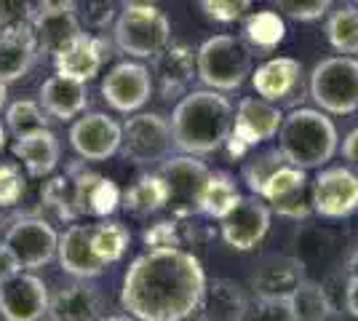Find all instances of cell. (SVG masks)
Instances as JSON below:
<instances>
[{"label": "cell", "instance_id": "6da1fadb", "mask_svg": "<svg viewBox=\"0 0 358 321\" xmlns=\"http://www.w3.org/2000/svg\"><path fill=\"white\" fill-rule=\"evenodd\" d=\"M206 290L203 265L193 252L148 249L123 276L120 306L136 321H187Z\"/></svg>", "mask_w": 358, "mask_h": 321}, {"label": "cell", "instance_id": "7a4b0ae2", "mask_svg": "<svg viewBox=\"0 0 358 321\" xmlns=\"http://www.w3.org/2000/svg\"><path fill=\"white\" fill-rule=\"evenodd\" d=\"M236 110L222 92H187L171 110L174 148L185 155H209L224 148Z\"/></svg>", "mask_w": 358, "mask_h": 321}, {"label": "cell", "instance_id": "3957f363", "mask_svg": "<svg viewBox=\"0 0 358 321\" xmlns=\"http://www.w3.org/2000/svg\"><path fill=\"white\" fill-rule=\"evenodd\" d=\"M340 148L337 126L327 113L313 107H297L278 129V150L284 153L286 164L297 169H324Z\"/></svg>", "mask_w": 358, "mask_h": 321}, {"label": "cell", "instance_id": "277c9868", "mask_svg": "<svg viewBox=\"0 0 358 321\" xmlns=\"http://www.w3.org/2000/svg\"><path fill=\"white\" fill-rule=\"evenodd\" d=\"M252 70L254 51L238 35H214L195 51V76L211 92H236Z\"/></svg>", "mask_w": 358, "mask_h": 321}, {"label": "cell", "instance_id": "5b68a950", "mask_svg": "<svg viewBox=\"0 0 358 321\" xmlns=\"http://www.w3.org/2000/svg\"><path fill=\"white\" fill-rule=\"evenodd\" d=\"M113 38L120 54L134 59H152L171 43V22L155 3H126L115 19Z\"/></svg>", "mask_w": 358, "mask_h": 321}, {"label": "cell", "instance_id": "8992f818", "mask_svg": "<svg viewBox=\"0 0 358 321\" xmlns=\"http://www.w3.org/2000/svg\"><path fill=\"white\" fill-rule=\"evenodd\" d=\"M310 99L321 113L350 115L358 110V59L327 57L310 73Z\"/></svg>", "mask_w": 358, "mask_h": 321}, {"label": "cell", "instance_id": "52a82bcc", "mask_svg": "<svg viewBox=\"0 0 358 321\" xmlns=\"http://www.w3.org/2000/svg\"><path fill=\"white\" fill-rule=\"evenodd\" d=\"M123 139L120 150L123 161L134 166H161L174 150L171 121L161 113H134L126 123H120Z\"/></svg>", "mask_w": 358, "mask_h": 321}, {"label": "cell", "instance_id": "ba28073f", "mask_svg": "<svg viewBox=\"0 0 358 321\" xmlns=\"http://www.w3.org/2000/svg\"><path fill=\"white\" fill-rule=\"evenodd\" d=\"M310 206L324 220H345L358 212V174L348 166L321 169L310 183Z\"/></svg>", "mask_w": 358, "mask_h": 321}, {"label": "cell", "instance_id": "9c48e42d", "mask_svg": "<svg viewBox=\"0 0 358 321\" xmlns=\"http://www.w3.org/2000/svg\"><path fill=\"white\" fill-rule=\"evenodd\" d=\"M3 241L24 271H38L57 257L59 233L43 217H19L6 228Z\"/></svg>", "mask_w": 358, "mask_h": 321}, {"label": "cell", "instance_id": "30bf717a", "mask_svg": "<svg viewBox=\"0 0 358 321\" xmlns=\"http://www.w3.org/2000/svg\"><path fill=\"white\" fill-rule=\"evenodd\" d=\"M211 169L198 161V155H171L158 166V174L164 177L169 187V206L174 209V217L185 220L198 214V196L206 183Z\"/></svg>", "mask_w": 358, "mask_h": 321}, {"label": "cell", "instance_id": "8fae6325", "mask_svg": "<svg viewBox=\"0 0 358 321\" xmlns=\"http://www.w3.org/2000/svg\"><path fill=\"white\" fill-rule=\"evenodd\" d=\"M270 206L259 196H241L238 204L220 220L222 241L236 252H252L270 230Z\"/></svg>", "mask_w": 358, "mask_h": 321}, {"label": "cell", "instance_id": "7c38bea8", "mask_svg": "<svg viewBox=\"0 0 358 321\" xmlns=\"http://www.w3.org/2000/svg\"><path fill=\"white\" fill-rule=\"evenodd\" d=\"M152 76L139 62H118L102 80V99L115 113L134 115L152 97Z\"/></svg>", "mask_w": 358, "mask_h": 321}, {"label": "cell", "instance_id": "4fadbf2b", "mask_svg": "<svg viewBox=\"0 0 358 321\" xmlns=\"http://www.w3.org/2000/svg\"><path fill=\"white\" fill-rule=\"evenodd\" d=\"M259 199L270 206V212L281 214L286 220H305L313 214L310 206V180L308 171L292 164H284L270 177Z\"/></svg>", "mask_w": 358, "mask_h": 321}, {"label": "cell", "instance_id": "5bb4252c", "mask_svg": "<svg viewBox=\"0 0 358 321\" xmlns=\"http://www.w3.org/2000/svg\"><path fill=\"white\" fill-rule=\"evenodd\" d=\"M120 139H123V129L107 113L78 115L70 126V145L86 164H99L113 158L120 150Z\"/></svg>", "mask_w": 358, "mask_h": 321}, {"label": "cell", "instance_id": "9a60e30c", "mask_svg": "<svg viewBox=\"0 0 358 321\" xmlns=\"http://www.w3.org/2000/svg\"><path fill=\"white\" fill-rule=\"evenodd\" d=\"M48 313V290L32 271H19L0 284V316L6 321H43Z\"/></svg>", "mask_w": 358, "mask_h": 321}, {"label": "cell", "instance_id": "2e32d148", "mask_svg": "<svg viewBox=\"0 0 358 321\" xmlns=\"http://www.w3.org/2000/svg\"><path fill=\"white\" fill-rule=\"evenodd\" d=\"M152 89H158L161 99H182L190 92L195 76V51L185 43H169L164 51L152 57Z\"/></svg>", "mask_w": 358, "mask_h": 321}, {"label": "cell", "instance_id": "e0dca14e", "mask_svg": "<svg viewBox=\"0 0 358 321\" xmlns=\"http://www.w3.org/2000/svg\"><path fill=\"white\" fill-rule=\"evenodd\" d=\"M113 54H110V43L96 32H80L73 43L62 48L54 57V67L59 76L75 78L80 83H89L102 73Z\"/></svg>", "mask_w": 358, "mask_h": 321}, {"label": "cell", "instance_id": "ac0fdd59", "mask_svg": "<svg viewBox=\"0 0 358 321\" xmlns=\"http://www.w3.org/2000/svg\"><path fill=\"white\" fill-rule=\"evenodd\" d=\"M284 123L281 107L262 99V97H243L236 107V118H233V131L238 139H243L249 148H257L268 139L278 137V129Z\"/></svg>", "mask_w": 358, "mask_h": 321}, {"label": "cell", "instance_id": "d6986e66", "mask_svg": "<svg viewBox=\"0 0 358 321\" xmlns=\"http://www.w3.org/2000/svg\"><path fill=\"white\" fill-rule=\"evenodd\" d=\"M252 86L257 97L273 105L289 102L302 89V64L294 57H273L252 70Z\"/></svg>", "mask_w": 358, "mask_h": 321}, {"label": "cell", "instance_id": "ffe728a7", "mask_svg": "<svg viewBox=\"0 0 358 321\" xmlns=\"http://www.w3.org/2000/svg\"><path fill=\"white\" fill-rule=\"evenodd\" d=\"M57 257L64 273H70L78 281H89L96 276L105 273V262L94 255L91 246V225L83 222H73L70 228L59 236V246H57Z\"/></svg>", "mask_w": 358, "mask_h": 321}, {"label": "cell", "instance_id": "44dd1931", "mask_svg": "<svg viewBox=\"0 0 358 321\" xmlns=\"http://www.w3.org/2000/svg\"><path fill=\"white\" fill-rule=\"evenodd\" d=\"M73 180H75V204H78V214H91V217H99L107 220L120 209V187L110 177L102 174H94L86 169L75 166L73 169Z\"/></svg>", "mask_w": 358, "mask_h": 321}, {"label": "cell", "instance_id": "7402d4cb", "mask_svg": "<svg viewBox=\"0 0 358 321\" xmlns=\"http://www.w3.org/2000/svg\"><path fill=\"white\" fill-rule=\"evenodd\" d=\"M38 102H41L48 118H54V121H75L89 107V92H86V83L57 73V76L43 80V86L38 92Z\"/></svg>", "mask_w": 358, "mask_h": 321}, {"label": "cell", "instance_id": "603a6c76", "mask_svg": "<svg viewBox=\"0 0 358 321\" xmlns=\"http://www.w3.org/2000/svg\"><path fill=\"white\" fill-rule=\"evenodd\" d=\"M83 32L75 11L57 8V11H38L32 19V38L38 46V57H57L67 43H73L75 38Z\"/></svg>", "mask_w": 358, "mask_h": 321}, {"label": "cell", "instance_id": "cb8c5ba5", "mask_svg": "<svg viewBox=\"0 0 358 321\" xmlns=\"http://www.w3.org/2000/svg\"><path fill=\"white\" fill-rule=\"evenodd\" d=\"M246 294L233 278H206V290L198 306V321H241L246 313Z\"/></svg>", "mask_w": 358, "mask_h": 321}, {"label": "cell", "instance_id": "d4e9b609", "mask_svg": "<svg viewBox=\"0 0 358 321\" xmlns=\"http://www.w3.org/2000/svg\"><path fill=\"white\" fill-rule=\"evenodd\" d=\"M16 161H22V166L27 169V174L35 180H43L48 174H54V169L59 166V137L51 129H41L24 137H16L14 142Z\"/></svg>", "mask_w": 358, "mask_h": 321}, {"label": "cell", "instance_id": "484cf974", "mask_svg": "<svg viewBox=\"0 0 358 321\" xmlns=\"http://www.w3.org/2000/svg\"><path fill=\"white\" fill-rule=\"evenodd\" d=\"M102 300L99 292L86 281H75L48 297V321H99Z\"/></svg>", "mask_w": 358, "mask_h": 321}, {"label": "cell", "instance_id": "4316f807", "mask_svg": "<svg viewBox=\"0 0 358 321\" xmlns=\"http://www.w3.org/2000/svg\"><path fill=\"white\" fill-rule=\"evenodd\" d=\"M305 278L299 257H270L252 276L257 297H289Z\"/></svg>", "mask_w": 358, "mask_h": 321}, {"label": "cell", "instance_id": "83f0119b", "mask_svg": "<svg viewBox=\"0 0 358 321\" xmlns=\"http://www.w3.org/2000/svg\"><path fill=\"white\" fill-rule=\"evenodd\" d=\"M120 206L134 217H150L169 206V187L158 171H145L120 196Z\"/></svg>", "mask_w": 358, "mask_h": 321}, {"label": "cell", "instance_id": "f1b7e54d", "mask_svg": "<svg viewBox=\"0 0 358 321\" xmlns=\"http://www.w3.org/2000/svg\"><path fill=\"white\" fill-rule=\"evenodd\" d=\"M35 59H38V46H35L32 30L0 35V80L3 83H14L19 78H24L32 70Z\"/></svg>", "mask_w": 358, "mask_h": 321}, {"label": "cell", "instance_id": "f546056e", "mask_svg": "<svg viewBox=\"0 0 358 321\" xmlns=\"http://www.w3.org/2000/svg\"><path fill=\"white\" fill-rule=\"evenodd\" d=\"M241 193L236 187V180L227 171H209L206 183L201 187L198 196V214L211 217V220H222L238 204Z\"/></svg>", "mask_w": 358, "mask_h": 321}, {"label": "cell", "instance_id": "4dcf8cb0", "mask_svg": "<svg viewBox=\"0 0 358 321\" xmlns=\"http://www.w3.org/2000/svg\"><path fill=\"white\" fill-rule=\"evenodd\" d=\"M286 38V22L275 11H254L243 22V41L249 43L252 51L259 54H273L275 48L284 43Z\"/></svg>", "mask_w": 358, "mask_h": 321}, {"label": "cell", "instance_id": "1f68e13d", "mask_svg": "<svg viewBox=\"0 0 358 321\" xmlns=\"http://www.w3.org/2000/svg\"><path fill=\"white\" fill-rule=\"evenodd\" d=\"M131 244V230L118 220H99L91 225V246L94 255L105 265H115L123 260Z\"/></svg>", "mask_w": 358, "mask_h": 321}, {"label": "cell", "instance_id": "d6a6232c", "mask_svg": "<svg viewBox=\"0 0 358 321\" xmlns=\"http://www.w3.org/2000/svg\"><path fill=\"white\" fill-rule=\"evenodd\" d=\"M289 306L294 311L297 321H327L334 313L327 290L310 278L299 281L297 290L289 294Z\"/></svg>", "mask_w": 358, "mask_h": 321}, {"label": "cell", "instance_id": "836d02e7", "mask_svg": "<svg viewBox=\"0 0 358 321\" xmlns=\"http://www.w3.org/2000/svg\"><path fill=\"white\" fill-rule=\"evenodd\" d=\"M41 201L45 209H51L57 220L62 222H75L78 214V204H75V180L73 174H62V177H51L48 183L41 187Z\"/></svg>", "mask_w": 358, "mask_h": 321}, {"label": "cell", "instance_id": "e575fe53", "mask_svg": "<svg viewBox=\"0 0 358 321\" xmlns=\"http://www.w3.org/2000/svg\"><path fill=\"white\" fill-rule=\"evenodd\" d=\"M329 46L340 51L343 57L358 54V6H345L329 16L327 22Z\"/></svg>", "mask_w": 358, "mask_h": 321}, {"label": "cell", "instance_id": "d590c367", "mask_svg": "<svg viewBox=\"0 0 358 321\" xmlns=\"http://www.w3.org/2000/svg\"><path fill=\"white\" fill-rule=\"evenodd\" d=\"M48 121L51 118L45 115L41 102H35V99H16L14 105H8V110H6V129L14 137H24L32 131L48 129Z\"/></svg>", "mask_w": 358, "mask_h": 321}, {"label": "cell", "instance_id": "8d00e7d4", "mask_svg": "<svg viewBox=\"0 0 358 321\" xmlns=\"http://www.w3.org/2000/svg\"><path fill=\"white\" fill-rule=\"evenodd\" d=\"M286 164L284 153L278 148H270V150H262V153H252L246 155V164H243V183L249 185L254 196L262 193V187L270 177L278 171V169Z\"/></svg>", "mask_w": 358, "mask_h": 321}, {"label": "cell", "instance_id": "74e56055", "mask_svg": "<svg viewBox=\"0 0 358 321\" xmlns=\"http://www.w3.org/2000/svg\"><path fill=\"white\" fill-rule=\"evenodd\" d=\"M35 14V0H0V35L32 30Z\"/></svg>", "mask_w": 358, "mask_h": 321}, {"label": "cell", "instance_id": "f35d334b", "mask_svg": "<svg viewBox=\"0 0 358 321\" xmlns=\"http://www.w3.org/2000/svg\"><path fill=\"white\" fill-rule=\"evenodd\" d=\"M241 321H297L289 297H254Z\"/></svg>", "mask_w": 358, "mask_h": 321}, {"label": "cell", "instance_id": "ab89813d", "mask_svg": "<svg viewBox=\"0 0 358 321\" xmlns=\"http://www.w3.org/2000/svg\"><path fill=\"white\" fill-rule=\"evenodd\" d=\"M24 196V174L22 166L14 161H6L0 164V206L3 209H11L16 206Z\"/></svg>", "mask_w": 358, "mask_h": 321}, {"label": "cell", "instance_id": "60d3db41", "mask_svg": "<svg viewBox=\"0 0 358 321\" xmlns=\"http://www.w3.org/2000/svg\"><path fill=\"white\" fill-rule=\"evenodd\" d=\"M201 8L211 22L233 24L246 16V11L252 8V0H201Z\"/></svg>", "mask_w": 358, "mask_h": 321}, {"label": "cell", "instance_id": "b9f144b4", "mask_svg": "<svg viewBox=\"0 0 358 321\" xmlns=\"http://www.w3.org/2000/svg\"><path fill=\"white\" fill-rule=\"evenodd\" d=\"M275 6L294 22H315L331 8V0H275Z\"/></svg>", "mask_w": 358, "mask_h": 321}, {"label": "cell", "instance_id": "7bdbcfd3", "mask_svg": "<svg viewBox=\"0 0 358 321\" xmlns=\"http://www.w3.org/2000/svg\"><path fill=\"white\" fill-rule=\"evenodd\" d=\"M142 241L148 249H174V246H182V230L177 220H161L142 233Z\"/></svg>", "mask_w": 358, "mask_h": 321}, {"label": "cell", "instance_id": "ee69618b", "mask_svg": "<svg viewBox=\"0 0 358 321\" xmlns=\"http://www.w3.org/2000/svg\"><path fill=\"white\" fill-rule=\"evenodd\" d=\"M113 16H115V11H113V3L110 0H86V14H83V19H86V27L89 30H105L107 24L113 22Z\"/></svg>", "mask_w": 358, "mask_h": 321}, {"label": "cell", "instance_id": "f6af8a7d", "mask_svg": "<svg viewBox=\"0 0 358 321\" xmlns=\"http://www.w3.org/2000/svg\"><path fill=\"white\" fill-rule=\"evenodd\" d=\"M19 271H22V265H19V260L14 257V252L8 249L6 241H0V284L8 281V278L16 276Z\"/></svg>", "mask_w": 358, "mask_h": 321}, {"label": "cell", "instance_id": "bcb514c9", "mask_svg": "<svg viewBox=\"0 0 358 321\" xmlns=\"http://www.w3.org/2000/svg\"><path fill=\"white\" fill-rule=\"evenodd\" d=\"M345 311L353 319H358V271L350 273V278H348V287H345Z\"/></svg>", "mask_w": 358, "mask_h": 321}, {"label": "cell", "instance_id": "7dc6e473", "mask_svg": "<svg viewBox=\"0 0 358 321\" xmlns=\"http://www.w3.org/2000/svg\"><path fill=\"white\" fill-rule=\"evenodd\" d=\"M343 155L358 166V129H353L348 137L343 139Z\"/></svg>", "mask_w": 358, "mask_h": 321}, {"label": "cell", "instance_id": "c3c4849f", "mask_svg": "<svg viewBox=\"0 0 358 321\" xmlns=\"http://www.w3.org/2000/svg\"><path fill=\"white\" fill-rule=\"evenodd\" d=\"M38 3V11H57V8H67V11H75V6L80 0H35Z\"/></svg>", "mask_w": 358, "mask_h": 321}, {"label": "cell", "instance_id": "681fc988", "mask_svg": "<svg viewBox=\"0 0 358 321\" xmlns=\"http://www.w3.org/2000/svg\"><path fill=\"white\" fill-rule=\"evenodd\" d=\"M99 321H136V319L129 316V313H118V316H102Z\"/></svg>", "mask_w": 358, "mask_h": 321}, {"label": "cell", "instance_id": "f907efd6", "mask_svg": "<svg viewBox=\"0 0 358 321\" xmlns=\"http://www.w3.org/2000/svg\"><path fill=\"white\" fill-rule=\"evenodd\" d=\"M348 271H350V273H356L358 271V246H356V252L350 255V260H348Z\"/></svg>", "mask_w": 358, "mask_h": 321}, {"label": "cell", "instance_id": "816d5d0a", "mask_svg": "<svg viewBox=\"0 0 358 321\" xmlns=\"http://www.w3.org/2000/svg\"><path fill=\"white\" fill-rule=\"evenodd\" d=\"M6 86H8V83H3V80H0V110L6 107V97H8V89H6Z\"/></svg>", "mask_w": 358, "mask_h": 321}, {"label": "cell", "instance_id": "f5cc1de1", "mask_svg": "<svg viewBox=\"0 0 358 321\" xmlns=\"http://www.w3.org/2000/svg\"><path fill=\"white\" fill-rule=\"evenodd\" d=\"M327 321H358V319H353L350 313H348V316H340V313H331V316H329Z\"/></svg>", "mask_w": 358, "mask_h": 321}, {"label": "cell", "instance_id": "db71d44e", "mask_svg": "<svg viewBox=\"0 0 358 321\" xmlns=\"http://www.w3.org/2000/svg\"><path fill=\"white\" fill-rule=\"evenodd\" d=\"M3 148H6V126L0 123V153H3Z\"/></svg>", "mask_w": 358, "mask_h": 321}, {"label": "cell", "instance_id": "11a10c76", "mask_svg": "<svg viewBox=\"0 0 358 321\" xmlns=\"http://www.w3.org/2000/svg\"><path fill=\"white\" fill-rule=\"evenodd\" d=\"M129 3H155V0H129Z\"/></svg>", "mask_w": 358, "mask_h": 321}, {"label": "cell", "instance_id": "9f6ffc18", "mask_svg": "<svg viewBox=\"0 0 358 321\" xmlns=\"http://www.w3.org/2000/svg\"><path fill=\"white\" fill-rule=\"evenodd\" d=\"M187 321H190V319H187Z\"/></svg>", "mask_w": 358, "mask_h": 321}, {"label": "cell", "instance_id": "6f0895ef", "mask_svg": "<svg viewBox=\"0 0 358 321\" xmlns=\"http://www.w3.org/2000/svg\"><path fill=\"white\" fill-rule=\"evenodd\" d=\"M45 321H48V319H45Z\"/></svg>", "mask_w": 358, "mask_h": 321}]
</instances>
